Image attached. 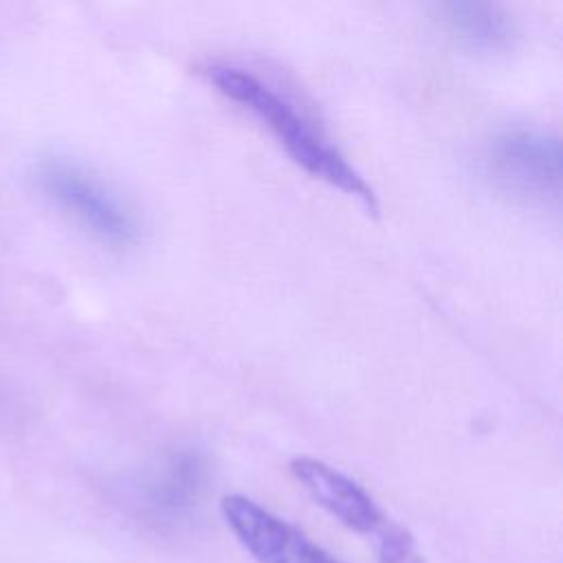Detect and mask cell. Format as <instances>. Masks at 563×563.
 Masks as SVG:
<instances>
[{
  "instance_id": "6da1fadb",
  "label": "cell",
  "mask_w": 563,
  "mask_h": 563,
  "mask_svg": "<svg viewBox=\"0 0 563 563\" xmlns=\"http://www.w3.org/2000/svg\"><path fill=\"white\" fill-rule=\"evenodd\" d=\"M205 75L218 92L253 112L301 169L354 196L369 213L378 211L369 183L288 95L279 92L257 73L235 64H211Z\"/></svg>"
},
{
  "instance_id": "5b68a950",
  "label": "cell",
  "mask_w": 563,
  "mask_h": 563,
  "mask_svg": "<svg viewBox=\"0 0 563 563\" xmlns=\"http://www.w3.org/2000/svg\"><path fill=\"white\" fill-rule=\"evenodd\" d=\"M224 523L257 563H341L299 528L244 495L220 499Z\"/></svg>"
},
{
  "instance_id": "8992f818",
  "label": "cell",
  "mask_w": 563,
  "mask_h": 563,
  "mask_svg": "<svg viewBox=\"0 0 563 563\" xmlns=\"http://www.w3.org/2000/svg\"><path fill=\"white\" fill-rule=\"evenodd\" d=\"M207 484V462L194 449H180L154 464L141 484L147 508L158 517L187 515Z\"/></svg>"
},
{
  "instance_id": "277c9868",
  "label": "cell",
  "mask_w": 563,
  "mask_h": 563,
  "mask_svg": "<svg viewBox=\"0 0 563 563\" xmlns=\"http://www.w3.org/2000/svg\"><path fill=\"white\" fill-rule=\"evenodd\" d=\"M290 473L325 512H330L345 528L369 537L374 548L385 543L402 528L385 515V510L361 484L323 460L299 455L290 462Z\"/></svg>"
},
{
  "instance_id": "3957f363",
  "label": "cell",
  "mask_w": 563,
  "mask_h": 563,
  "mask_svg": "<svg viewBox=\"0 0 563 563\" xmlns=\"http://www.w3.org/2000/svg\"><path fill=\"white\" fill-rule=\"evenodd\" d=\"M486 176L526 200H556L561 191V147L556 136L512 128L495 134L484 150Z\"/></svg>"
},
{
  "instance_id": "7a4b0ae2",
  "label": "cell",
  "mask_w": 563,
  "mask_h": 563,
  "mask_svg": "<svg viewBox=\"0 0 563 563\" xmlns=\"http://www.w3.org/2000/svg\"><path fill=\"white\" fill-rule=\"evenodd\" d=\"M44 194L95 238L110 246L136 240L139 224L130 205L106 180L68 158H46L37 167Z\"/></svg>"
},
{
  "instance_id": "52a82bcc",
  "label": "cell",
  "mask_w": 563,
  "mask_h": 563,
  "mask_svg": "<svg viewBox=\"0 0 563 563\" xmlns=\"http://www.w3.org/2000/svg\"><path fill=\"white\" fill-rule=\"evenodd\" d=\"M449 31L471 48L497 51L512 37V20L493 2H449L442 7Z\"/></svg>"
}]
</instances>
